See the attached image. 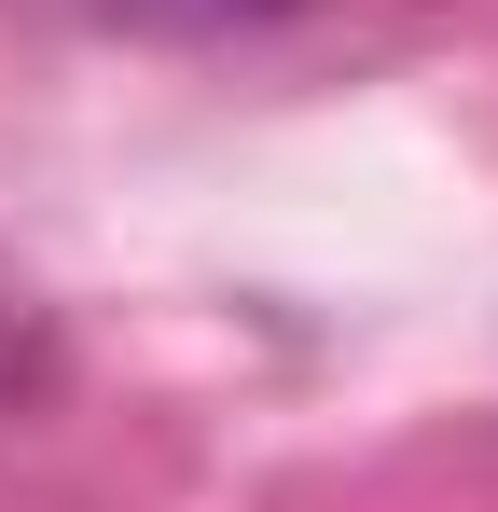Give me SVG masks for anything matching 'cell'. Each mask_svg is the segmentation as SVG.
<instances>
[{"instance_id":"obj_1","label":"cell","mask_w":498,"mask_h":512,"mask_svg":"<svg viewBox=\"0 0 498 512\" xmlns=\"http://www.w3.org/2000/svg\"><path fill=\"white\" fill-rule=\"evenodd\" d=\"M97 14H125V28H166V42H222V28H263V14H291V0H97Z\"/></svg>"}]
</instances>
